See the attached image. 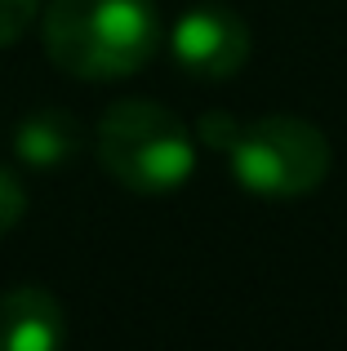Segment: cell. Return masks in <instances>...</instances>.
<instances>
[{"instance_id": "6da1fadb", "label": "cell", "mask_w": 347, "mask_h": 351, "mask_svg": "<svg viewBox=\"0 0 347 351\" xmlns=\"http://www.w3.org/2000/svg\"><path fill=\"white\" fill-rule=\"evenodd\" d=\"M45 53L80 80H125L160 49V14L152 0H49Z\"/></svg>"}, {"instance_id": "7a4b0ae2", "label": "cell", "mask_w": 347, "mask_h": 351, "mask_svg": "<svg viewBox=\"0 0 347 351\" xmlns=\"http://www.w3.org/2000/svg\"><path fill=\"white\" fill-rule=\"evenodd\" d=\"M98 160L121 187L165 196L196 173V134L165 103L121 98L98 120Z\"/></svg>"}, {"instance_id": "3957f363", "label": "cell", "mask_w": 347, "mask_h": 351, "mask_svg": "<svg viewBox=\"0 0 347 351\" xmlns=\"http://www.w3.org/2000/svg\"><path fill=\"white\" fill-rule=\"evenodd\" d=\"M232 182L263 200H294L316 191L330 178V138L298 116H259L236 120L232 138L223 143Z\"/></svg>"}, {"instance_id": "277c9868", "label": "cell", "mask_w": 347, "mask_h": 351, "mask_svg": "<svg viewBox=\"0 0 347 351\" xmlns=\"http://www.w3.org/2000/svg\"><path fill=\"white\" fill-rule=\"evenodd\" d=\"M169 53L187 76L227 80L250 62V27L223 5H191L169 27Z\"/></svg>"}, {"instance_id": "5b68a950", "label": "cell", "mask_w": 347, "mask_h": 351, "mask_svg": "<svg viewBox=\"0 0 347 351\" xmlns=\"http://www.w3.org/2000/svg\"><path fill=\"white\" fill-rule=\"evenodd\" d=\"M67 311L40 285L0 293V351H62Z\"/></svg>"}, {"instance_id": "8992f818", "label": "cell", "mask_w": 347, "mask_h": 351, "mask_svg": "<svg viewBox=\"0 0 347 351\" xmlns=\"http://www.w3.org/2000/svg\"><path fill=\"white\" fill-rule=\"evenodd\" d=\"M80 147V125L67 112H32L14 134V156L27 169H58Z\"/></svg>"}, {"instance_id": "52a82bcc", "label": "cell", "mask_w": 347, "mask_h": 351, "mask_svg": "<svg viewBox=\"0 0 347 351\" xmlns=\"http://www.w3.org/2000/svg\"><path fill=\"white\" fill-rule=\"evenodd\" d=\"M36 14H40V0H0V49L23 40Z\"/></svg>"}, {"instance_id": "ba28073f", "label": "cell", "mask_w": 347, "mask_h": 351, "mask_svg": "<svg viewBox=\"0 0 347 351\" xmlns=\"http://www.w3.org/2000/svg\"><path fill=\"white\" fill-rule=\"evenodd\" d=\"M27 214V191H23V178H18L14 169H5L0 165V236L14 232L18 223H23Z\"/></svg>"}]
</instances>
